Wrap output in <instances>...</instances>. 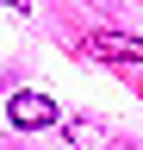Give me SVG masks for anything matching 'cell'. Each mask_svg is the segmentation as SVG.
Instances as JSON below:
<instances>
[{
  "label": "cell",
  "instance_id": "6da1fadb",
  "mask_svg": "<svg viewBox=\"0 0 143 150\" xmlns=\"http://www.w3.org/2000/svg\"><path fill=\"white\" fill-rule=\"evenodd\" d=\"M6 119L19 125V131H44V125H56V100L38 94V88H19V94L6 100Z\"/></svg>",
  "mask_w": 143,
  "mask_h": 150
},
{
  "label": "cell",
  "instance_id": "3957f363",
  "mask_svg": "<svg viewBox=\"0 0 143 150\" xmlns=\"http://www.w3.org/2000/svg\"><path fill=\"white\" fill-rule=\"evenodd\" d=\"M0 6H13V13H31V0H0Z\"/></svg>",
  "mask_w": 143,
  "mask_h": 150
},
{
  "label": "cell",
  "instance_id": "7a4b0ae2",
  "mask_svg": "<svg viewBox=\"0 0 143 150\" xmlns=\"http://www.w3.org/2000/svg\"><path fill=\"white\" fill-rule=\"evenodd\" d=\"M87 50L106 56V63H143V38H131V31H93Z\"/></svg>",
  "mask_w": 143,
  "mask_h": 150
}]
</instances>
